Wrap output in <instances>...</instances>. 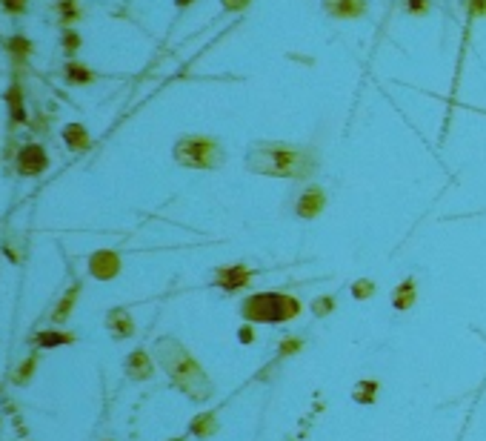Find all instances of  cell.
Masks as SVG:
<instances>
[{
    "label": "cell",
    "instance_id": "7c38bea8",
    "mask_svg": "<svg viewBox=\"0 0 486 441\" xmlns=\"http://www.w3.org/2000/svg\"><path fill=\"white\" fill-rule=\"evenodd\" d=\"M63 138H66V144H69L72 149H77V152L89 146V135H86V129H83L81 124H69L66 132H63Z\"/></svg>",
    "mask_w": 486,
    "mask_h": 441
},
{
    "label": "cell",
    "instance_id": "9c48e42d",
    "mask_svg": "<svg viewBox=\"0 0 486 441\" xmlns=\"http://www.w3.org/2000/svg\"><path fill=\"white\" fill-rule=\"evenodd\" d=\"M326 9L338 17H358L366 9V0H326Z\"/></svg>",
    "mask_w": 486,
    "mask_h": 441
},
{
    "label": "cell",
    "instance_id": "6da1fadb",
    "mask_svg": "<svg viewBox=\"0 0 486 441\" xmlns=\"http://www.w3.org/2000/svg\"><path fill=\"white\" fill-rule=\"evenodd\" d=\"M154 355H158L161 361V367L169 373V378L178 384L189 398L194 401H206L209 393H212V384H209V378L206 373L198 367V361H194L186 347L181 341H174V338H158L154 341Z\"/></svg>",
    "mask_w": 486,
    "mask_h": 441
},
{
    "label": "cell",
    "instance_id": "277c9868",
    "mask_svg": "<svg viewBox=\"0 0 486 441\" xmlns=\"http://www.w3.org/2000/svg\"><path fill=\"white\" fill-rule=\"evenodd\" d=\"M174 158L192 169H209V166H218L221 152L209 138H183L174 146Z\"/></svg>",
    "mask_w": 486,
    "mask_h": 441
},
{
    "label": "cell",
    "instance_id": "3957f363",
    "mask_svg": "<svg viewBox=\"0 0 486 441\" xmlns=\"http://www.w3.org/2000/svg\"><path fill=\"white\" fill-rule=\"evenodd\" d=\"M301 313V304L289 295H278V293H261L252 295L243 304V315L252 321H286L292 315Z\"/></svg>",
    "mask_w": 486,
    "mask_h": 441
},
{
    "label": "cell",
    "instance_id": "30bf717a",
    "mask_svg": "<svg viewBox=\"0 0 486 441\" xmlns=\"http://www.w3.org/2000/svg\"><path fill=\"white\" fill-rule=\"evenodd\" d=\"M218 284L223 286V290H241V286L249 284V270H243V266L221 270V273H218Z\"/></svg>",
    "mask_w": 486,
    "mask_h": 441
},
{
    "label": "cell",
    "instance_id": "ac0fdd59",
    "mask_svg": "<svg viewBox=\"0 0 486 441\" xmlns=\"http://www.w3.org/2000/svg\"><path fill=\"white\" fill-rule=\"evenodd\" d=\"M212 424H215L212 418H198V421H194V433H198V435H209L212 430H215Z\"/></svg>",
    "mask_w": 486,
    "mask_h": 441
},
{
    "label": "cell",
    "instance_id": "8992f818",
    "mask_svg": "<svg viewBox=\"0 0 486 441\" xmlns=\"http://www.w3.org/2000/svg\"><path fill=\"white\" fill-rule=\"evenodd\" d=\"M89 270H92V275L94 278H114L118 275V270H121V258L114 255V253H94L92 255V261H89Z\"/></svg>",
    "mask_w": 486,
    "mask_h": 441
},
{
    "label": "cell",
    "instance_id": "7a4b0ae2",
    "mask_svg": "<svg viewBox=\"0 0 486 441\" xmlns=\"http://www.w3.org/2000/svg\"><path fill=\"white\" fill-rule=\"evenodd\" d=\"M246 164L249 169L261 172V175H278V178H298L312 166L306 152L292 146H258L252 149Z\"/></svg>",
    "mask_w": 486,
    "mask_h": 441
},
{
    "label": "cell",
    "instance_id": "d6986e66",
    "mask_svg": "<svg viewBox=\"0 0 486 441\" xmlns=\"http://www.w3.org/2000/svg\"><path fill=\"white\" fill-rule=\"evenodd\" d=\"M3 6L12 12V14H21L26 9V0H3Z\"/></svg>",
    "mask_w": 486,
    "mask_h": 441
},
{
    "label": "cell",
    "instance_id": "5b68a950",
    "mask_svg": "<svg viewBox=\"0 0 486 441\" xmlns=\"http://www.w3.org/2000/svg\"><path fill=\"white\" fill-rule=\"evenodd\" d=\"M46 152L41 146H26L21 155H17V172L21 175H37V172L46 169Z\"/></svg>",
    "mask_w": 486,
    "mask_h": 441
},
{
    "label": "cell",
    "instance_id": "e0dca14e",
    "mask_svg": "<svg viewBox=\"0 0 486 441\" xmlns=\"http://www.w3.org/2000/svg\"><path fill=\"white\" fill-rule=\"evenodd\" d=\"M74 295H77V290H72L66 298H63V304L57 306V313H54V321H63L66 315H69V306H72V301H74Z\"/></svg>",
    "mask_w": 486,
    "mask_h": 441
},
{
    "label": "cell",
    "instance_id": "44dd1931",
    "mask_svg": "<svg viewBox=\"0 0 486 441\" xmlns=\"http://www.w3.org/2000/svg\"><path fill=\"white\" fill-rule=\"evenodd\" d=\"M355 295H358V298H366V295H372V284H366V281H361V284L355 286Z\"/></svg>",
    "mask_w": 486,
    "mask_h": 441
},
{
    "label": "cell",
    "instance_id": "9a60e30c",
    "mask_svg": "<svg viewBox=\"0 0 486 441\" xmlns=\"http://www.w3.org/2000/svg\"><path fill=\"white\" fill-rule=\"evenodd\" d=\"M412 295H415L412 284H403V286H401V295L395 298V306H401V310H406V306L412 304Z\"/></svg>",
    "mask_w": 486,
    "mask_h": 441
},
{
    "label": "cell",
    "instance_id": "52a82bcc",
    "mask_svg": "<svg viewBox=\"0 0 486 441\" xmlns=\"http://www.w3.org/2000/svg\"><path fill=\"white\" fill-rule=\"evenodd\" d=\"M126 373H129V378H134V381L149 378V375H152V361H149V355L141 353V350L132 353L129 361H126Z\"/></svg>",
    "mask_w": 486,
    "mask_h": 441
},
{
    "label": "cell",
    "instance_id": "7402d4cb",
    "mask_svg": "<svg viewBox=\"0 0 486 441\" xmlns=\"http://www.w3.org/2000/svg\"><path fill=\"white\" fill-rule=\"evenodd\" d=\"M223 3H226L229 9H238V6H243V3H246V0H223Z\"/></svg>",
    "mask_w": 486,
    "mask_h": 441
},
{
    "label": "cell",
    "instance_id": "8fae6325",
    "mask_svg": "<svg viewBox=\"0 0 486 441\" xmlns=\"http://www.w3.org/2000/svg\"><path fill=\"white\" fill-rule=\"evenodd\" d=\"M106 327L118 335V338H129L132 333H134V327H132V318H129V313H123V310H114V313H109V318H106Z\"/></svg>",
    "mask_w": 486,
    "mask_h": 441
},
{
    "label": "cell",
    "instance_id": "ffe728a7",
    "mask_svg": "<svg viewBox=\"0 0 486 441\" xmlns=\"http://www.w3.org/2000/svg\"><path fill=\"white\" fill-rule=\"evenodd\" d=\"M34 361H37V358H29V361H26V367H23L21 373H17V384H26V378H29V373H32V367H34Z\"/></svg>",
    "mask_w": 486,
    "mask_h": 441
},
{
    "label": "cell",
    "instance_id": "2e32d148",
    "mask_svg": "<svg viewBox=\"0 0 486 441\" xmlns=\"http://www.w3.org/2000/svg\"><path fill=\"white\" fill-rule=\"evenodd\" d=\"M9 104H12V118L21 121L23 118V106H21V92H17V89L9 92Z\"/></svg>",
    "mask_w": 486,
    "mask_h": 441
},
{
    "label": "cell",
    "instance_id": "4fadbf2b",
    "mask_svg": "<svg viewBox=\"0 0 486 441\" xmlns=\"http://www.w3.org/2000/svg\"><path fill=\"white\" fill-rule=\"evenodd\" d=\"M66 75H69V81H72V84H86V81L92 78V75H89L81 63H69V66H66Z\"/></svg>",
    "mask_w": 486,
    "mask_h": 441
},
{
    "label": "cell",
    "instance_id": "5bb4252c",
    "mask_svg": "<svg viewBox=\"0 0 486 441\" xmlns=\"http://www.w3.org/2000/svg\"><path fill=\"white\" fill-rule=\"evenodd\" d=\"M66 341H72V335H57V333H43L41 338H37V344H41V347H54V344H66Z\"/></svg>",
    "mask_w": 486,
    "mask_h": 441
},
{
    "label": "cell",
    "instance_id": "ba28073f",
    "mask_svg": "<svg viewBox=\"0 0 486 441\" xmlns=\"http://www.w3.org/2000/svg\"><path fill=\"white\" fill-rule=\"evenodd\" d=\"M323 204H326V198H323L321 189H309V193L301 198V204H298V215L301 218H315L323 209Z\"/></svg>",
    "mask_w": 486,
    "mask_h": 441
}]
</instances>
